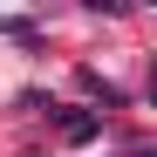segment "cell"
I'll return each instance as SVG.
<instances>
[{
    "mask_svg": "<svg viewBox=\"0 0 157 157\" xmlns=\"http://www.w3.org/2000/svg\"><path fill=\"white\" fill-rule=\"evenodd\" d=\"M96 130H102V116H82V109H68V116H62V137H68V144H89Z\"/></svg>",
    "mask_w": 157,
    "mask_h": 157,
    "instance_id": "cell-1",
    "label": "cell"
}]
</instances>
